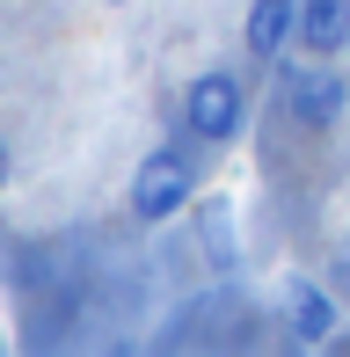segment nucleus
I'll use <instances>...</instances> for the list:
<instances>
[{
	"mask_svg": "<svg viewBox=\"0 0 350 357\" xmlns=\"http://www.w3.org/2000/svg\"><path fill=\"white\" fill-rule=\"evenodd\" d=\"M190 197H197V160H190L183 146H153L132 168V219L168 226L175 212H190Z\"/></svg>",
	"mask_w": 350,
	"mask_h": 357,
	"instance_id": "f257e3e1",
	"label": "nucleus"
},
{
	"mask_svg": "<svg viewBox=\"0 0 350 357\" xmlns=\"http://www.w3.org/2000/svg\"><path fill=\"white\" fill-rule=\"evenodd\" d=\"M241 117H248V88H241V73H197L183 88V124L197 139H212V146H227L234 132H241Z\"/></svg>",
	"mask_w": 350,
	"mask_h": 357,
	"instance_id": "f03ea898",
	"label": "nucleus"
},
{
	"mask_svg": "<svg viewBox=\"0 0 350 357\" xmlns=\"http://www.w3.org/2000/svg\"><path fill=\"white\" fill-rule=\"evenodd\" d=\"M277 314H284V328L299 335V343H336V291L328 284H314V278H284L277 284Z\"/></svg>",
	"mask_w": 350,
	"mask_h": 357,
	"instance_id": "7ed1b4c3",
	"label": "nucleus"
},
{
	"mask_svg": "<svg viewBox=\"0 0 350 357\" xmlns=\"http://www.w3.org/2000/svg\"><path fill=\"white\" fill-rule=\"evenodd\" d=\"M284 102H292V117L307 124V132H328V124L350 109V88H343V73H321V66H284Z\"/></svg>",
	"mask_w": 350,
	"mask_h": 357,
	"instance_id": "20e7f679",
	"label": "nucleus"
},
{
	"mask_svg": "<svg viewBox=\"0 0 350 357\" xmlns=\"http://www.w3.org/2000/svg\"><path fill=\"white\" fill-rule=\"evenodd\" d=\"M299 44L314 59H336L350 44V0H299Z\"/></svg>",
	"mask_w": 350,
	"mask_h": 357,
	"instance_id": "39448f33",
	"label": "nucleus"
},
{
	"mask_svg": "<svg viewBox=\"0 0 350 357\" xmlns=\"http://www.w3.org/2000/svg\"><path fill=\"white\" fill-rule=\"evenodd\" d=\"M241 37H248L256 59H284V37H299V0H256Z\"/></svg>",
	"mask_w": 350,
	"mask_h": 357,
	"instance_id": "423d86ee",
	"label": "nucleus"
},
{
	"mask_svg": "<svg viewBox=\"0 0 350 357\" xmlns=\"http://www.w3.org/2000/svg\"><path fill=\"white\" fill-rule=\"evenodd\" d=\"M204 241H212V248H234V226H227L219 204H204Z\"/></svg>",
	"mask_w": 350,
	"mask_h": 357,
	"instance_id": "0eeeda50",
	"label": "nucleus"
},
{
	"mask_svg": "<svg viewBox=\"0 0 350 357\" xmlns=\"http://www.w3.org/2000/svg\"><path fill=\"white\" fill-rule=\"evenodd\" d=\"M336 284L350 291V234H343V248H336Z\"/></svg>",
	"mask_w": 350,
	"mask_h": 357,
	"instance_id": "6e6552de",
	"label": "nucleus"
},
{
	"mask_svg": "<svg viewBox=\"0 0 350 357\" xmlns=\"http://www.w3.org/2000/svg\"><path fill=\"white\" fill-rule=\"evenodd\" d=\"M8 168H15V160H8V139H0V183H8Z\"/></svg>",
	"mask_w": 350,
	"mask_h": 357,
	"instance_id": "1a4fd4ad",
	"label": "nucleus"
},
{
	"mask_svg": "<svg viewBox=\"0 0 350 357\" xmlns=\"http://www.w3.org/2000/svg\"><path fill=\"white\" fill-rule=\"evenodd\" d=\"M109 8H117V0H109Z\"/></svg>",
	"mask_w": 350,
	"mask_h": 357,
	"instance_id": "9d476101",
	"label": "nucleus"
}]
</instances>
